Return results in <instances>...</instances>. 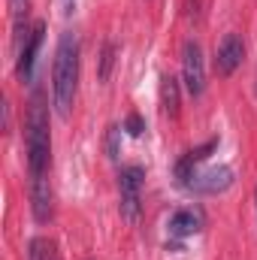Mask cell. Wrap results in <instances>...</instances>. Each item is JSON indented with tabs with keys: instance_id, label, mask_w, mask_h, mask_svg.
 I'll use <instances>...</instances> for the list:
<instances>
[{
	"instance_id": "6da1fadb",
	"label": "cell",
	"mask_w": 257,
	"mask_h": 260,
	"mask_svg": "<svg viewBox=\"0 0 257 260\" xmlns=\"http://www.w3.org/2000/svg\"><path fill=\"white\" fill-rule=\"evenodd\" d=\"M24 145H27V173H30V209H34V218L40 224H46L52 218V182H49L52 136H49L46 100L40 91L30 97L27 124H24Z\"/></svg>"
},
{
	"instance_id": "7a4b0ae2",
	"label": "cell",
	"mask_w": 257,
	"mask_h": 260,
	"mask_svg": "<svg viewBox=\"0 0 257 260\" xmlns=\"http://www.w3.org/2000/svg\"><path fill=\"white\" fill-rule=\"evenodd\" d=\"M76 85H79V43L73 34H61L52 64V97L61 118H70L76 103Z\"/></svg>"
},
{
	"instance_id": "3957f363",
	"label": "cell",
	"mask_w": 257,
	"mask_h": 260,
	"mask_svg": "<svg viewBox=\"0 0 257 260\" xmlns=\"http://www.w3.org/2000/svg\"><path fill=\"white\" fill-rule=\"evenodd\" d=\"M142 182H145V173L142 167H124L118 173V191H121V218L127 224H136L139 215H142Z\"/></svg>"
},
{
	"instance_id": "277c9868",
	"label": "cell",
	"mask_w": 257,
	"mask_h": 260,
	"mask_svg": "<svg viewBox=\"0 0 257 260\" xmlns=\"http://www.w3.org/2000/svg\"><path fill=\"white\" fill-rule=\"evenodd\" d=\"M182 79H185V91L191 97H200L206 91V64H203V49L200 43L188 40L185 52H182Z\"/></svg>"
},
{
	"instance_id": "5b68a950",
	"label": "cell",
	"mask_w": 257,
	"mask_h": 260,
	"mask_svg": "<svg viewBox=\"0 0 257 260\" xmlns=\"http://www.w3.org/2000/svg\"><path fill=\"white\" fill-rule=\"evenodd\" d=\"M245 58V43L239 34H224V40L218 43V52H215V70L218 76H233L236 67L242 64Z\"/></svg>"
},
{
	"instance_id": "8992f818",
	"label": "cell",
	"mask_w": 257,
	"mask_h": 260,
	"mask_svg": "<svg viewBox=\"0 0 257 260\" xmlns=\"http://www.w3.org/2000/svg\"><path fill=\"white\" fill-rule=\"evenodd\" d=\"M230 185H233V170L230 167H212L206 173H194L188 191H197V194H221Z\"/></svg>"
},
{
	"instance_id": "52a82bcc",
	"label": "cell",
	"mask_w": 257,
	"mask_h": 260,
	"mask_svg": "<svg viewBox=\"0 0 257 260\" xmlns=\"http://www.w3.org/2000/svg\"><path fill=\"white\" fill-rule=\"evenodd\" d=\"M43 37H46V24L37 21V24L30 27V37L24 40V46H21V52H18V79H21V82H30V79H34V64H37Z\"/></svg>"
},
{
	"instance_id": "ba28073f",
	"label": "cell",
	"mask_w": 257,
	"mask_h": 260,
	"mask_svg": "<svg viewBox=\"0 0 257 260\" xmlns=\"http://www.w3.org/2000/svg\"><path fill=\"white\" fill-rule=\"evenodd\" d=\"M203 227V215L197 209H179L173 218H170V233L185 239V236H194L197 230Z\"/></svg>"
},
{
	"instance_id": "9c48e42d",
	"label": "cell",
	"mask_w": 257,
	"mask_h": 260,
	"mask_svg": "<svg viewBox=\"0 0 257 260\" xmlns=\"http://www.w3.org/2000/svg\"><path fill=\"white\" fill-rule=\"evenodd\" d=\"M160 106H164V115L170 118L179 115V79L176 76H160Z\"/></svg>"
},
{
	"instance_id": "30bf717a",
	"label": "cell",
	"mask_w": 257,
	"mask_h": 260,
	"mask_svg": "<svg viewBox=\"0 0 257 260\" xmlns=\"http://www.w3.org/2000/svg\"><path fill=\"white\" fill-rule=\"evenodd\" d=\"M30 260H58V251H55V242L52 239H34L30 242Z\"/></svg>"
},
{
	"instance_id": "8fae6325",
	"label": "cell",
	"mask_w": 257,
	"mask_h": 260,
	"mask_svg": "<svg viewBox=\"0 0 257 260\" xmlns=\"http://www.w3.org/2000/svg\"><path fill=\"white\" fill-rule=\"evenodd\" d=\"M115 43H106L103 46V55H100V82H106L109 79V73H112V64H115Z\"/></svg>"
},
{
	"instance_id": "7c38bea8",
	"label": "cell",
	"mask_w": 257,
	"mask_h": 260,
	"mask_svg": "<svg viewBox=\"0 0 257 260\" xmlns=\"http://www.w3.org/2000/svg\"><path fill=\"white\" fill-rule=\"evenodd\" d=\"M118 136H121V127H109V133H106V151H109V157L115 160L118 157Z\"/></svg>"
},
{
	"instance_id": "4fadbf2b",
	"label": "cell",
	"mask_w": 257,
	"mask_h": 260,
	"mask_svg": "<svg viewBox=\"0 0 257 260\" xmlns=\"http://www.w3.org/2000/svg\"><path fill=\"white\" fill-rule=\"evenodd\" d=\"M124 127H127V133H130V136H142V130H145V124H142V118H139L136 112H130V115H127V124H124Z\"/></svg>"
},
{
	"instance_id": "5bb4252c",
	"label": "cell",
	"mask_w": 257,
	"mask_h": 260,
	"mask_svg": "<svg viewBox=\"0 0 257 260\" xmlns=\"http://www.w3.org/2000/svg\"><path fill=\"white\" fill-rule=\"evenodd\" d=\"M9 6H12V12H15V18H21V12L27 15V9H24V0H9Z\"/></svg>"
}]
</instances>
